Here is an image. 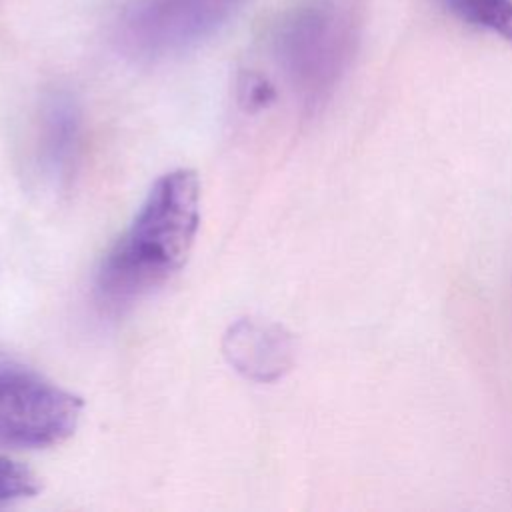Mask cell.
<instances>
[{"label":"cell","instance_id":"cell-3","mask_svg":"<svg viewBox=\"0 0 512 512\" xmlns=\"http://www.w3.org/2000/svg\"><path fill=\"white\" fill-rule=\"evenodd\" d=\"M84 402L32 368L0 362V446L46 448L74 434Z\"/></svg>","mask_w":512,"mask_h":512},{"label":"cell","instance_id":"cell-7","mask_svg":"<svg viewBox=\"0 0 512 512\" xmlns=\"http://www.w3.org/2000/svg\"><path fill=\"white\" fill-rule=\"evenodd\" d=\"M460 22L512 42V0H440Z\"/></svg>","mask_w":512,"mask_h":512},{"label":"cell","instance_id":"cell-1","mask_svg":"<svg viewBox=\"0 0 512 512\" xmlns=\"http://www.w3.org/2000/svg\"><path fill=\"white\" fill-rule=\"evenodd\" d=\"M198 226L196 172L178 168L162 174L96 272L100 304L122 310L164 286L184 266Z\"/></svg>","mask_w":512,"mask_h":512},{"label":"cell","instance_id":"cell-5","mask_svg":"<svg viewBox=\"0 0 512 512\" xmlns=\"http://www.w3.org/2000/svg\"><path fill=\"white\" fill-rule=\"evenodd\" d=\"M36 146L44 176L60 182L72 174L82 146V110L70 92L54 90L44 98Z\"/></svg>","mask_w":512,"mask_h":512},{"label":"cell","instance_id":"cell-2","mask_svg":"<svg viewBox=\"0 0 512 512\" xmlns=\"http://www.w3.org/2000/svg\"><path fill=\"white\" fill-rule=\"evenodd\" d=\"M354 0H302L274 30L276 60L306 110L320 108L346 74L358 44Z\"/></svg>","mask_w":512,"mask_h":512},{"label":"cell","instance_id":"cell-4","mask_svg":"<svg viewBox=\"0 0 512 512\" xmlns=\"http://www.w3.org/2000/svg\"><path fill=\"white\" fill-rule=\"evenodd\" d=\"M244 0H130L118 38L138 58H164L212 36Z\"/></svg>","mask_w":512,"mask_h":512},{"label":"cell","instance_id":"cell-6","mask_svg":"<svg viewBox=\"0 0 512 512\" xmlns=\"http://www.w3.org/2000/svg\"><path fill=\"white\" fill-rule=\"evenodd\" d=\"M230 362L246 376L272 380L290 364V340L274 328L242 320L230 328L224 346Z\"/></svg>","mask_w":512,"mask_h":512},{"label":"cell","instance_id":"cell-9","mask_svg":"<svg viewBox=\"0 0 512 512\" xmlns=\"http://www.w3.org/2000/svg\"><path fill=\"white\" fill-rule=\"evenodd\" d=\"M244 96H246L248 104L266 106V104L272 100L274 92H272V88H270L262 78L250 76V78L246 80V84H244Z\"/></svg>","mask_w":512,"mask_h":512},{"label":"cell","instance_id":"cell-8","mask_svg":"<svg viewBox=\"0 0 512 512\" xmlns=\"http://www.w3.org/2000/svg\"><path fill=\"white\" fill-rule=\"evenodd\" d=\"M40 490L38 476L24 464L0 456V508L34 496Z\"/></svg>","mask_w":512,"mask_h":512}]
</instances>
